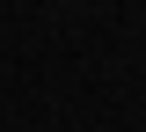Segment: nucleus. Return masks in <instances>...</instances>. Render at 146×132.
Wrapping results in <instances>:
<instances>
[]
</instances>
